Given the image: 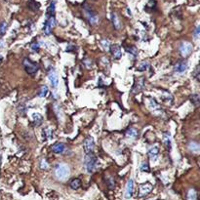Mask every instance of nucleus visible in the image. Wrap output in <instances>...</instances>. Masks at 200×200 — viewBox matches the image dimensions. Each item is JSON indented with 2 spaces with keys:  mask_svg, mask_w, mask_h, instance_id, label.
Returning <instances> with one entry per match:
<instances>
[{
  "mask_svg": "<svg viewBox=\"0 0 200 200\" xmlns=\"http://www.w3.org/2000/svg\"><path fill=\"white\" fill-rule=\"evenodd\" d=\"M27 7L30 8L33 12H36V11L40 8V4L36 2L35 0H28L27 1Z\"/></svg>",
  "mask_w": 200,
  "mask_h": 200,
  "instance_id": "15",
  "label": "nucleus"
},
{
  "mask_svg": "<svg viewBox=\"0 0 200 200\" xmlns=\"http://www.w3.org/2000/svg\"><path fill=\"white\" fill-rule=\"evenodd\" d=\"M187 67H188L187 62H185V61H182V62H179L178 64L175 66L174 70H175L176 72H178V73H184L187 70Z\"/></svg>",
  "mask_w": 200,
  "mask_h": 200,
  "instance_id": "11",
  "label": "nucleus"
},
{
  "mask_svg": "<svg viewBox=\"0 0 200 200\" xmlns=\"http://www.w3.org/2000/svg\"><path fill=\"white\" fill-rule=\"evenodd\" d=\"M84 15L91 26H96L99 22V16L93 10H91L88 6H84Z\"/></svg>",
  "mask_w": 200,
  "mask_h": 200,
  "instance_id": "4",
  "label": "nucleus"
},
{
  "mask_svg": "<svg viewBox=\"0 0 200 200\" xmlns=\"http://www.w3.org/2000/svg\"><path fill=\"white\" fill-rule=\"evenodd\" d=\"M110 53H111V55H112L114 60H119L120 58H121V56H122L121 50H120V47L118 46L117 44L110 45Z\"/></svg>",
  "mask_w": 200,
  "mask_h": 200,
  "instance_id": "9",
  "label": "nucleus"
},
{
  "mask_svg": "<svg viewBox=\"0 0 200 200\" xmlns=\"http://www.w3.org/2000/svg\"><path fill=\"white\" fill-rule=\"evenodd\" d=\"M188 150H190L191 152L197 154V153H199L200 146L196 142H190V144H188Z\"/></svg>",
  "mask_w": 200,
  "mask_h": 200,
  "instance_id": "17",
  "label": "nucleus"
},
{
  "mask_svg": "<svg viewBox=\"0 0 200 200\" xmlns=\"http://www.w3.org/2000/svg\"><path fill=\"white\" fill-rule=\"evenodd\" d=\"M150 108L155 113L156 111H159V112L161 111V108H160L159 105L155 102V100H153V99H150Z\"/></svg>",
  "mask_w": 200,
  "mask_h": 200,
  "instance_id": "18",
  "label": "nucleus"
},
{
  "mask_svg": "<svg viewBox=\"0 0 200 200\" xmlns=\"http://www.w3.org/2000/svg\"><path fill=\"white\" fill-rule=\"evenodd\" d=\"M152 188H153V186H152L151 184H150V182L141 185L140 188H139V196L142 197V196L147 195V194L152 190Z\"/></svg>",
  "mask_w": 200,
  "mask_h": 200,
  "instance_id": "8",
  "label": "nucleus"
},
{
  "mask_svg": "<svg viewBox=\"0 0 200 200\" xmlns=\"http://www.w3.org/2000/svg\"><path fill=\"white\" fill-rule=\"evenodd\" d=\"M48 92H49L48 87L44 85V86H42L38 91V97H40V98H45V97L48 95Z\"/></svg>",
  "mask_w": 200,
  "mask_h": 200,
  "instance_id": "26",
  "label": "nucleus"
},
{
  "mask_svg": "<svg viewBox=\"0 0 200 200\" xmlns=\"http://www.w3.org/2000/svg\"><path fill=\"white\" fill-rule=\"evenodd\" d=\"M22 66H24L26 73L30 74V75H34V74H35L39 70V66L36 64V62H32L28 58H26L24 60V62H22Z\"/></svg>",
  "mask_w": 200,
  "mask_h": 200,
  "instance_id": "3",
  "label": "nucleus"
},
{
  "mask_svg": "<svg viewBox=\"0 0 200 200\" xmlns=\"http://www.w3.org/2000/svg\"><path fill=\"white\" fill-rule=\"evenodd\" d=\"M111 21H112V25L113 26L116 28V30H119L120 27H121V25H120V21L118 19V17L115 13H112V16H111Z\"/></svg>",
  "mask_w": 200,
  "mask_h": 200,
  "instance_id": "21",
  "label": "nucleus"
},
{
  "mask_svg": "<svg viewBox=\"0 0 200 200\" xmlns=\"http://www.w3.org/2000/svg\"><path fill=\"white\" fill-rule=\"evenodd\" d=\"M145 88V79L144 78H139L138 80L136 81L134 87L132 89V94H138L139 92Z\"/></svg>",
  "mask_w": 200,
  "mask_h": 200,
  "instance_id": "10",
  "label": "nucleus"
},
{
  "mask_svg": "<svg viewBox=\"0 0 200 200\" xmlns=\"http://www.w3.org/2000/svg\"><path fill=\"white\" fill-rule=\"evenodd\" d=\"M70 186L72 190H78V188L81 186V181L79 179H73L70 182Z\"/></svg>",
  "mask_w": 200,
  "mask_h": 200,
  "instance_id": "22",
  "label": "nucleus"
},
{
  "mask_svg": "<svg viewBox=\"0 0 200 200\" xmlns=\"http://www.w3.org/2000/svg\"><path fill=\"white\" fill-rule=\"evenodd\" d=\"M49 81L51 83V85H52V87L53 88H57V86H58V83H59V80H58V76H57V73L54 71V70H51L49 72Z\"/></svg>",
  "mask_w": 200,
  "mask_h": 200,
  "instance_id": "12",
  "label": "nucleus"
},
{
  "mask_svg": "<svg viewBox=\"0 0 200 200\" xmlns=\"http://www.w3.org/2000/svg\"><path fill=\"white\" fill-rule=\"evenodd\" d=\"M192 75H193V77L195 78L196 80L199 79V66H197L195 67V70H194V72L192 73Z\"/></svg>",
  "mask_w": 200,
  "mask_h": 200,
  "instance_id": "34",
  "label": "nucleus"
},
{
  "mask_svg": "<svg viewBox=\"0 0 200 200\" xmlns=\"http://www.w3.org/2000/svg\"><path fill=\"white\" fill-rule=\"evenodd\" d=\"M84 165L89 174H92L95 172V170L97 169V166H98V158H97V156L93 152L86 154Z\"/></svg>",
  "mask_w": 200,
  "mask_h": 200,
  "instance_id": "1",
  "label": "nucleus"
},
{
  "mask_svg": "<svg viewBox=\"0 0 200 200\" xmlns=\"http://www.w3.org/2000/svg\"><path fill=\"white\" fill-rule=\"evenodd\" d=\"M186 200H198L197 191L194 190V188H190V190L187 191Z\"/></svg>",
  "mask_w": 200,
  "mask_h": 200,
  "instance_id": "16",
  "label": "nucleus"
},
{
  "mask_svg": "<svg viewBox=\"0 0 200 200\" xmlns=\"http://www.w3.org/2000/svg\"><path fill=\"white\" fill-rule=\"evenodd\" d=\"M193 50V46L190 42L188 41H184L180 44V47H179V52L181 54V56L182 58H187L190 57L191 52Z\"/></svg>",
  "mask_w": 200,
  "mask_h": 200,
  "instance_id": "5",
  "label": "nucleus"
},
{
  "mask_svg": "<svg viewBox=\"0 0 200 200\" xmlns=\"http://www.w3.org/2000/svg\"><path fill=\"white\" fill-rule=\"evenodd\" d=\"M199 30H200V27L197 26L196 30H195V32H194V36H195V39H197V37H198V35H199Z\"/></svg>",
  "mask_w": 200,
  "mask_h": 200,
  "instance_id": "38",
  "label": "nucleus"
},
{
  "mask_svg": "<svg viewBox=\"0 0 200 200\" xmlns=\"http://www.w3.org/2000/svg\"><path fill=\"white\" fill-rule=\"evenodd\" d=\"M55 15V1H52L47 10V18Z\"/></svg>",
  "mask_w": 200,
  "mask_h": 200,
  "instance_id": "27",
  "label": "nucleus"
},
{
  "mask_svg": "<svg viewBox=\"0 0 200 200\" xmlns=\"http://www.w3.org/2000/svg\"><path fill=\"white\" fill-rule=\"evenodd\" d=\"M40 167H41V169H44V170L48 169V165L46 163V160H42L41 164H40Z\"/></svg>",
  "mask_w": 200,
  "mask_h": 200,
  "instance_id": "36",
  "label": "nucleus"
},
{
  "mask_svg": "<svg viewBox=\"0 0 200 200\" xmlns=\"http://www.w3.org/2000/svg\"><path fill=\"white\" fill-rule=\"evenodd\" d=\"M148 66H150L148 62H142L138 67H137V70H138L139 71H145L146 70H147Z\"/></svg>",
  "mask_w": 200,
  "mask_h": 200,
  "instance_id": "30",
  "label": "nucleus"
},
{
  "mask_svg": "<svg viewBox=\"0 0 200 200\" xmlns=\"http://www.w3.org/2000/svg\"><path fill=\"white\" fill-rule=\"evenodd\" d=\"M31 49L34 51H39V44L38 43H33L31 44Z\"/></svg>",
  "mask_w": 200,
  "mask_h": 200,
  "instance_id": "37",
  "label": "nucleus"
},
{
  "mask_svg": "<svg viewBox=\"0 0 200 200\" xmlns=\"http://www.w3.org/2000/svg\"><path fill=\"white\" fill-rule=\"evenodd\" d=\"M159 150L157 146H152L148 150V156H150V159H155L156 156L158 155Z\"/></svg>",
  "mask_w": 200,
  "mask_h": 200,
  "instance_id": "20",
  "label": "nucleus"
},
{
  "mask_svg": "<svg viewBox=\"0 0 200 200\" xmlns=\"http://www.w3.org/2000/svg\"><path fill=\"white\" fill-rule=\"evenodd\" d=\"M32 118H33L34 123H35V125H37V126H39L43 121V117L41 116V114H39V113H34L32 115Z\"/></svg>",
  "mask_w": 200,
  "mask_h": 200,
  "instance_id": "25",
  "label": "nucleus"
},
{
  "mask_svg": "<svg viewBox=\"0 0 200 200\" xmlns=\"http://www.w3.org/2000/svg\"><path fill=\"white\" fill-rule=\"evenodd\" d=\"M133 190H134V182L133 180H129L127 182V187H126V194H125V197L127 199L131 198L133 195Z\"/></svg>",
  "mask_w": 200,
  "mask_h": 200,
  "instance_id": "14",
  "label": "nucleus"
},
{
  "mask_svg": "<svg viewBox=\"0 0 200 200\" xmlns=\"http://www.w3.org/2000/svg\"><path fill=\"white\" fill-rule=\"evenodd\" d=\"M126 51L128 53H130L131 55H133L134 57H136L137 54H138V49H137L136 47H134V46H131L130 48H126Z\"/></svg>",
  "mask_w": 200,
  "mask_h": 200,
  "instance_id": "31",
  "label": "nucleus"
},
{
  "mask_svg": "<svg viewBox=\"0 0 200 200\" xmlns=\"http://www.w3.org/2000/svg\"><path fill=\"white\" fill-rule=\"evenodd\" d=\"M66 145L62 144V142H57L53 146H52V151L54 153H58V154H61L65 150H66Z\"/></svg>",
  "mask_w": 200,
  "mask_h": 200,
  "instance_id": "13",
  "label": "nucleus"
},
{
  "mask_svg": "<svg viewBox=\"0 0 200 200\" xmlns=\"http://www.w3.org/2000/svg\"><path fill=\"white\" fill-rule=\"evenodd\" d=\"M190 102L193 104V106L195 107L199 106L200 104V97L198 94H193L192 96H190Z\"/></svg>",
  "mask_w": 200,
  "mask_h": 200,
  "instance_id": "23",
  "label": "nucleus"
},
{
  "mask_svg": "<svg viewBox=\"0 0 200 200\" xmlns=\"http://www.w3.org/2000/svg\"><path fill=\"white\" fill-rule=\"evenodd\" d=\"M141 170L142 172H150V166H148V163L144 162L141 165Z\"/></svg>",
  "mask_w": 200,
  "mask_h": 200,
  "instance_id": "33",
  "label": "nucleus"
},
{
  "mask_svg": "<svg viewBox=\"0 0 200 200\" xmlns=\"http://www.w3.org/2000/svg\"><path fill=\"white\" fill-rule=\"evenodd\" d=\"M163 142L168 150H170L171 148V135L169 132H165L163 134Z\"/></svg>",
  "mask_w": 200,
  "mask_h": 200,
  "instance_id": "19",
  "label": "nucleus"
},
{
  "mask_svg": "<svg viewBox=\"0 0 200 200\" xmlns=\"http://www.w3.org/2000/svg\"><path fill=\"white\" fill-rule=\"evenodd\" d=\"M101 44H102V46L104 47V49H106V50H110V41H108V40H106V39L102 40V41H101Z\"/></svg>",
  "mask_w": 200,
  "mask_h": 200,
  "instance_id": "32",
  "label": "nucleus"
},
{
  "mask_svg": "<svg viewBox=\"0 0 200 200\" xmlns=\"http://www.w3.org/2000/svg\"><path fill=\"white\" fill-rule=\"evenodd\" d=\"M3 46V42L2 41H0V48H1Z\"/></svg>",
  "mask_w": 200,
  "mask_h": 200,
  "instance_id": "39",
  "label": "nucleus"
},
{
  "mask_svg": "<svg viewBox=\"0 0 200 200\" xmlns=\"http://www.w3.org/2000/svg\"><path fill=\"white\" fill-rule=\"evenodd\" d=\"M56 25V20H55V16L49 17L47 18L46 22H45L44 26H43V32L46 34V35H50L52 33V30L53 27Z\"/></svg>",
  "mask_w": 200,
  "mask_h": 200,
  "instance_id": "6",
  "label": "nucleus"
},
{
  "mask_svg": "<svg viewBox=\"0 0 200 200\" xmlns=\"http://www.w3.org/2000/svg\"><path fill=\"white\" fill-rule=\"evenodd\" d=\"M126 135L130 138H133V139H136L137 136H138V131H137L135 128H130L127 132H126Z\"/></svg>",
  "mask_w": 200,
  "mask_h": 200,
  "instance_id": "29",
  "label": "nucleus"
},
{
  "mask_svg": "<svg viewBox=\"0 0 200 200\" xmlns=\"http://www.w3.org/2000/svg\"><path fill=\"white\" fill-rule=\"evenodd\" d=\"M83 147H84V150L85 152L87 153H92L94 151V148H95V142L94 139L92 137H88V138L85 139L84 142H83Z\"/></svg>",
  "mask_w": 200,
  "mask_h": 200,
  "instance_id": "7",
  "label": "nucleus"
},
{
  "mask_svg": "<svg viewBox=\"0 0 200 200\" xmlns=\"http://www.w3.org/2000/svg\"><path fill=\"white\" fill-rule=\"evenodd\" d=\"M107 185H108V186H110V190L114 187V186H115V182H114V181H113L112 178H110V179L107 180Z\"/></svg>",
  "mask_w": 200,
  "mask_h": 200,
  "instance_id": "35",
  "label": "nucleus"
},
{
  "mask_svg": "<svg viewBox=\"0 0 200 200\" xmlns=\"http://www.w3.org/2000/svg\"><path fill=\"white\" fill-rule=\"evenodd\" d=\"M7 28H8V24L6 22H2L0 24V36H3L5 33L7 31Z\"/></svg>",
  "mask_w": 200,
  "mask_h": 200,
  "instance_id": "28",
  "label": "nucleus"
},
{
  "mask_svg": "<svg viewBox=\"0 0 200 200\" xmlns=\"http://www.w3.org/2000/svg\"><path fill=\"white\" fill-rule=\"evenodd\" d=\"M70 167L65 163H59L55 168V177L59 181H65L70 177Z\"/></svg>",
  "mask_w": 200,
  "mask_h": 200,
  "instance_id": "2",
  "label": "nucleus"
},
{
  "mask_svg": "<svg viewBox=\"0 0 200 200\" xmlns=\"http://www.w3.org/2000/svg\"><path fill=\"white\" fill-rule=\"evenodd\" d=\"M43 137H44L45 141L50 140L53 137V131L51 130L50 128H45L43 130Z\"/></svg>",
  "mask_w": 200,
  "mask_h": 200,
  "instance_id": "24",
  "label": "nucleus"
}]
</instances>
